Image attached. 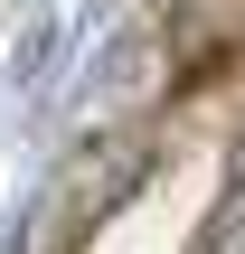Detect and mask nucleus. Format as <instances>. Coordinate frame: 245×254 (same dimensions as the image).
I'll list each match as a JSON object with an SVG mask.
<instances>
[{
  "instance_id": "f03ea898",
  "label": "nucleus",
  "mask_w": 245,
  "mask_h": 254,
  "mask_svg": "<svg viewBox=\"0 0 245 254\" xmlns=\"http://www.w3.org/2000/svg\"><path fill=\"white\" fill-rule=\"evenodd\" d=\"M236 47H245V0H170V66L179 75H208Z\"/></svg>"
},
{
  "instance_id": "7ed1b4c3",
  "label": "nucleus",
  "mask_w": 245,
  "mask_h": 254,
  "mask_svg": "<svg viewBox=\"0 0 245 254\" xmlns=\"http://www.w3.org/2000/svg\"><path fill=\"white\" fill-rule=\"evenodd\" d=\"M236 198H245V141H236Z\"/></svg>"
},
{
  "instance_id": "f257e3e1",
  "label": "nucleus",
  "mask_w": 245,
  "mask_h": 254,
  "mask_svg": "<svg viewBox=\"0 0 245 254\" xmlns=\"http://www.w3.org/2000/svg\"><path fill=\"white\" fill-rule=\"evenodd\" d=\"M142 141H94V151H76V170H66V226L85 236V226H104L132 189H142Z\"/></svg>"
}]
</instances>
